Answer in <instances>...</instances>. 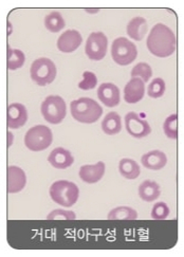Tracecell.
<instances>
[{
    "label": "cell",
    "mask_w": 184,
    "mask_h": 257,
    "mask_svg": "<svg viewBox=\"0 0 184 257\" xmlns=\"http://www.w3.org/2000/svg\"><path fill=\"white\" fill-rule=\"evenodd\" d=\"M146 46L148 51L157 57H168L177 48V38L172 30L164 24L153 26L148 34Z\"/></svg>",
    "instance_id": "6da1fadb"
},
{
    "label": "cell",
    "mask_w": 184,
    "mask_h": 257,
    "mask_svg": "<svg viewBox=\"0 0 184 257\" xmlns=\"http://www.w3.org/2000/svg\"><path fill=\"white\" fill-rule=\"evenodd\" d=\"M71 115L75 121L83 124L95 123L103 114V108L90 97H81L70 104Z\"/></svg>",
    "instance_id": "7a4b0ae2"
},
{
    "label": "cell",
    "mask_w": 184,
    "mask_h": 257,
    "mask_svg": "<svg viewBox=\"0 0 184 257\" xmlns=\"http://www.w3.org/2000/svg\"><path fill=\"white\" fill-rule=\"evenodd\" d=\"M51 199L64 207H70L76 203L80 197L77 185L68 180H59L50 186Z\"/></svg>",
    "instance_id": "3957f363"
},
{
    "label": "cell",
    "mask_w": 184,
    "mask_h": 257,
    "mask_svg": "<svg viewBox=\"0 0 184 257\" xmlns=\"http://www.w3.org/2000/svg\"><path fill=\"white\" fill-rule=\"evenodd\" d=\"M52 142V131L45 125L33 126L25 135V145L31 152H43L50 147Z\"/></svg>",
    "instance_id": "277c9868"
},
{
    "label": "cell",
    "mask_w": 184,
    "mask_h": 257,
    "mask_svg": "<svg viewBox=\"0 0 184 257\" xmlns=\"http://www.w3.org/2000/svg\"><path fill=\"white\" fill-rule=\"evenodd\" d=\"M57 74L56 66L50 58L41 57L32 63L30 68V76L32 81L38 86H47L55 80Z\"/></svg>",
    "instance_id": "5b68a950"
},
{
    "label": "cell",
    "mask_w": 184,
    "mask_h": 257,
    "mask_svg": "<svg viewBox=\"0 0 184 257\" xmlns=\"http://www.w3.org/2000/svg\"><path fill=\"white\" fill-rule=\"evenodd\" d=\"M42 115L45 120L53 125L64 121L67 114V106L64 98L60 95H49L45 98L41 106Z\"/></svg>",
    "instance_id": "8992f818"
},
{
    "label": "cell",
    "mask_w": 184,
    "mask_h": 257,
    "mask_svg": "<svg viewBox=\"0 0 184 257\" xmlns=\"http://www.w3.org/2000/svg\"><path fill=\"white\" fill-rule=\"evenodd\" d=\"M138 49L132 42L126 37L115 38L111 46V57L115 64L127 66L135 61Z\"/></svg>",
    "instance_id": "52a82bcc"
},
{
    "label": "cell",
    "mask_w": 184,
    "mask_h": 257,
    "mask_svg": "<svg viewBox=\"0 0 184 257\" xmlns=\"http://www.w3.org/2000/svg\"><path fill=\"white\" fill-rule=\"evenodd\" d=\"M108 38L103 32H92L85 45V53L91 61H102L107 54Z\"/></svg>",
    "instance_id": "ba28073f"
},
{
    "label": "cell",
    "mask_w": 184,
    "mask_h": 257,
    "mask_svg": "<svg viewBox=\"0 0 184 257\" xmlns=\"http://www.w3.org/2000/svg\"><path fill=\"white\" fill-rule=\"evenodd\" d=\"M125 128L127 133L135 139H142L151 133L149 123L133 111L128 112L124 117Z\"/></svg>",
    "instance_id": "9c48e42d"
},
{
    "label": "cell",
    "mask_w": 184,
    "mask_h": 257,
    "mask_svg": "<svg viewBox=\"0 0 184 257\" xmlns=\"http://www.w3.org/2000/svg\"><path fill=\"white\" fill-rule=\"evenodd\" d=\"M27 184V176L23 169L16 165H10L7 170V192L17 194L22 192Z\"/></svg>",
    "instance_id": "30bf717a"
},
{
    "label": "cell",
    "mask_w": 184,
    "mask_h": 257,
    "mask_svg": "<svg viewBox=\"0 0 184 257\" xmlns=\"http://www.w3.org/2000/svg\"><path fill=\"white\" fill-rule=\"evenodd\" d=\"M28 121V110L21 103H12L7 108V125L10 130H18Z\"/></svg>",
    "instance_id": "8fae6325"
},
{
    "label": "cell",
    "mask_w": 184,
    "mask_h": 257,
    "mask_svg": "<svg viewBox=\"0 0 184 257\" xmlns=\"http://www.w3.org/2000/svg\"><path fill=\"white\" fill-rule=\"evenodd\" d=\"M83 43L81 33L76 30H67L57 39V49L63 53H72Z\"/></svg>",
    "instance_id": "7c38bea8"
},
{
    "label": "cell",
    "mask_w": 184,
    "mask_h": 257,
    "mask_svg": "<svg viewBox=\"0 0 184 257\" xmlns=\"http://www.w3.org/2000/svg\"><path fill=\"white\" fill-rule=\"evenodd\" d=\"M98 97L106 107H115L121 101L120 89L112 83H103L98 89Z\"/></svg>",
    "instance_id": "4fadbf2b"
},
{
    "label": "cell",
    "mask_w": 184,
    "mask_h": 257,
    "mask_svg": "<svg viewBox=\"0 0 184 257\" xmlns=\"http://www.w3.org/2000/svg\"><path fill=\"white\" fill-rule=\"evenodd\" d=\"M145 83L139 77L131 80L124 87V101L128 104H137L144 97Z\"/></svg>",
    "instance_id": "5bb4252c"
},
{
    "label": "cell",
    "mask_w": 184,
    "mask_h": 257,
    "mask_svg": "<svg viewBox=\"0 0 184 257\" xmlns=\"http://www.w3.org/2000/svg\"><path fill=\"white\" fill-rule=\"evenodd\" d=\"M105 170L106 165L102 161L92 165H83L80 169V178L85 183L94 184L102 180L105 175Z\"/></svg>",
    "instance_id": "9a60e30c"
},
{
    "label": "cell",
    "mask_w": 184,
    "mask_h": 257,
    "mask_svg": "<svg viewBox=\"0 0 184 257\" xmlns=\"http://www.w3.org/2000/svg\"><path fill=\"white\" fill-rule=\"evenodd\" d=\"M48 162L57 170H65L73 164L74 158L70 151L63 147H56L48 157Z\"/></svg>",
    "instance_id": "2e32d148"
},
{
    "label": "cell",
    "mask_w": 184,
    "mask_h": 257,
    "mask_svg": "<svg viewBox=\"0 0 184 257\" xmlns=\"http://www.w3.org/2000/svg\"><path fill=\"white\" fill-rule=\"evenodd\" d=\"M141 163L147 170L160 171L166 165L167 157L163 152L154 150L144 154L141 158Z\"/></svg>",
    "instance_id": "e0dca14e"
},
{
    "label": "cell",
    "mask_w": 184,
    "mask_h": 257,
    "mask_svg": "<svg viewBox=\"0 0 184 257\" xmlns=\"http://www.w3.org/2000/svg\"><path fill=\"white\" fill-rule=\"evenodd\" d=\"M148 31V25L146 19L141 16L133 17L126 27L127 35L133 41L141 42Z\"/></svg>",
    "instance_id": "ac0fdd59"
},
{
    "label": "cell",
    "mask_w": 184,
    "mask_h": 257,
    "mask_svg": "<svg viewBox=\"0 0 184 257\" xmlns=\"http://www.w3.org/2000/svg\"><path fill=\"white\" fill-rule=\"evenodd\" d=\"M161 195L160 185L151 180H145L139 186V196L145 202H152L157 200Z\"/></svg>",
    "instance_id": "d6986e66"
},
{
    "label": "cell",
    "mask_w": 184,
    "mask_h": 257,
    "mask_svg": "<svg viewBox=\"0 0 184 257\" xmlns=\"http://www.w3.org/2000/svg\"><path fill=\"white\" fill-rule=\"evenodd\" d=\"M102 131L108 136L118 135L122 131V121L121 116L117 112H109L105 115L102 121Z\"/></svg>",
    "instance_id": "ffe728a7"
},
{
    "label": "cell",
    "mask_w": 184,
    "mask_h": 257,
    "mask_svg": "<svg viewBox=\"0 0 184 257\" xmlns=\"http://www.w3.org/2000/svg\"><path fill=\"white\" fill-rule=\"evenodd\" d=\"M119 172L120 174L128 180H134L140 176L141 169L140 165L129 158H124L119 162Z\"/></svg>",
    "instance_id": "44dd1931"
},
{
    "label": "cell",
    "mask_w": 184,
    "mask_h": 257,
    "mask_svg": "<svg viewBox=\"0 0 184 257\" xmlns=\"http://www.w3.org/2000/svg\"><path fill=\"white\" fill-rule=\"evenodd\" d=\"M138 212L129 206H118L112 209L108 215V220H135L138 219Z\"/></svg>",
    "instance_id": "7402d4cb"
},
{
    "label": "cell",
    "mask_w": 184,
    "mask_h": 257,
    "mask_svg": "<svg viewBox=\"0 0 184 257\" xmlns=\"http://www.w3.org/2000/svg\"><path fill=\"white\" fill-rule=\"evenodd\" d=\"M26 62L25 53L19 49H12L8 47L7 52V68L9 70L15 71L21 69Z\"/></svg>",
    "instance_id": "603a6c76"
},
{
    "label": "cell",
    "mask_w": 184,
    "mask_h": 257,
    "mask_svg": "<svg viewBox=\"0 0 184 257\" xmlns=\"http://www.w3.org/2000/svg\"><path fill=\"white\" fill-rule=\"evenodd\" d=\"M64 17L60 12H51L45 17V27L52 33H59L65 28Z\"/></svg>",
    "instance_id": "cb8c5ba5"
},
{
    "label": "cell",
    "mask_w": 184,
    "mask_h": 257,
    "mask_svg": "<svg viewBox=\"0 0 184 257\" xmlns=\"http://www.w3.org/2000/svg\"><path fill=\"white\" fill-rule=\"evenodd\" d=\"M163 131L168 139H178V114L173 113L166 117L163 124Z\"/></svg>",
    "instance_id": "d4e9b609"
},
{
    "label": "cell",
    "mask_w": 184,
    "mask_h": 257,
    "mask_svg": "<svg viewBox=\"0 0 184 257\" xmlns=\"http://www.w3.org/2000/svg\"><path fill=\"white\" fill-rule=\"evenodd\" d=\"M131 77H139L144 83H147L152 76V69L147 63H139L131 70Z\"/></svg>",
    "instance_id": "484cf974"
},
{
    "label": "cell",
    "mask_w": 184,
    "mask_h": 257,
    "mask_svg": "<svg viewBox=\"0 0 184 257\" xmlns=\"http://www.w3.org/2000/svg\"><path fill=\"white\" fill-rule=\"evenodd\" d=\"M165 90H166L165 82H164L163 78L157 77L154 78V80H152V82L148 85L147 94L152 98H159L165 93Z\"/></svg>",
    "instance_id": "4316f807"
},
{
    "label": "cell",
    "mask_w": 184,
    "mask_h": 257,
    "mask_svg": "<svg viewBox=\"0 0 184 257\" xmlns=\"http://www.w3.org/2000/svg\"><path fill=\"white\" fill-rule=\"evenodd\" d=\"M169 215V207L165 202H158L152 206L151 218L154 220H164Z\"/></svg>",
    "instance_id": "83f0119b"
},
{
    "label": "cell",
    "mask_w": 184,
    "mask_h": 257,
    "mask_svg": "<svg viewBox=\"0 0 184 257\" xmlns=\"http://www.w3.org/2000/svg\"><path fill=\"white\" fill-rule=\"evenodd\" d=\"M98 85V77L91 71H85L83 73V80L79 83V88L84 91L91 90Z\"/></svg>",
    "instance_id": "f1b7e54d"
},
{
    "label": "cell",
    "mask_w": 184,
    "mask_h": 257,
    "mask_svg": "<svg viewBox=\"0 0 184 257\" xmlns=\"http://www.w3.org/2000/svg\"><path fill=\"white\" fill-rule=\"evenodd\" d=\"M76 215L73 211H66L62 209L53 210L47 216V220H75Z\"/></svg>",
    "instance_id": "f546056e"
},
{
    "label": "cell",
    "mask_w": 184,
    "mask_h": 257,
    "mask_svg": "<svg viewBox=\"0 0 184 257\" xmlns=\"http://www.w3.org/2000/svg\"><path fill=\"white\" fill-rule=\"evenodd\" d=\"M7 136H8V142H7V146L8 147H11L13 145V141H14V135L11 133V132H8L7 133Z\"/></svg>",
    "instance_id": "4dcf8cb0"
},
{
    "label": "cell",
    "mask_w": 184,
    "mask_h": 257,
    "mask_svg": "<svg viewBox=\"0 0 184 257\" xmlns=\"http://www.w3.org/2000/svg\"><path fill=\"white\" fill-rule=\"evenodd\" d=\"M85 11L87 12V13H91V14H93V13H98L99 11H100V9H93V10H90V9H85Z\"/></svg>",
    "instance_id": "1f68e13d"
}]
</instances>
